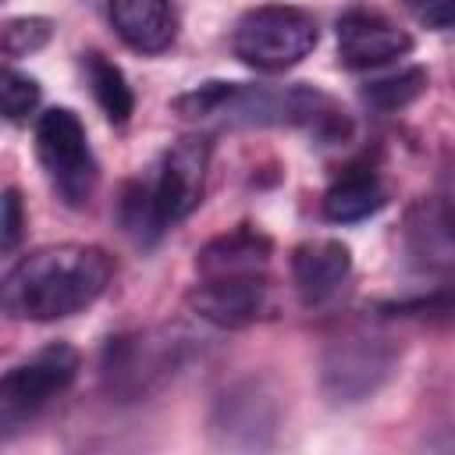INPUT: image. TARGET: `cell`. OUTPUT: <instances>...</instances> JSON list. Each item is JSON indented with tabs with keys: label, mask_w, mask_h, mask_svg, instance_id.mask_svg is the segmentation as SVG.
<instances>
[{
	"label": "cell",
	"mask_w": 455,
	"mask_h": 455,
	"mask_svg": "<svg viewBox=\"0 0 455 455\" xmlns=\"http://www.w3.org/2000/svg\"><path fill=\"white\" fill-rule=\"evenodd\" d=\"M114 277V263L100 245H43L18 259L0 281V313L11 320H64L92 306Z\"/></svg>",
	"instance_id": "cell-1"
},
{
	"label": "cell",
	"mask_w": 455,
	"mask_h": 455,
	"mask_svg": "<svg viewBox=\"0 0 455 455\" xmlns=\"http://www.w3.org/2000/svg\"><path fill=\"white\" fill-rule=\"evenodd\" d=\"M316 39L320 32L313 14L288 4H267L242 14L231 36V50L252 71H288L313 53Z\"/></svg>",
	"instance_id": "cell-2"
},
{
	"label": "cell",
	"mask_w": 455,
	"mask_h": 455,
	"mask_svg": "<svg viewBox=\"0 0 455 455\" xmlns=\"http://www.w3.org/2000/svg\"><path fill=\"white\" fill-rule=\"evenodd\" d=\"M78 373V352L64 341L39 348L0 377V437L21 434Z\"/></svg>",
	"instance_id": "cell-3"
},
{
	"label": "cell",
	"mask_w": 455,
	"mask_h": 455,
	"mask_svg": "<svg viewBox=\"0 0 455 455\" xmlns=\"http://www.w3.org/2000/svg\"><path fill=\"white\" fill-rule=\"evenodd\" d=\"M36 153L68 206L89 203V196L96 188V156L89 149V135L75 110L53 107V110L39 114Z\"/></svg>",
	"instance_id": "cell-4"
},
{
	"label": "cell",
	"mask_w": 455,
	"mask_h": 455,
	"mask_svg": "<svg viewBox=\"0 0 455 455\" xmlns=\"http://www.w3.org/2000/svg\"><path fill=\"white\" fill-rule=\"evenodd\" d=\"M398 352L384 338H345L327 348L320 366L323 395L338 405L370 398L395 370Z\"/></svg>",
	"instance_id": "cell-5"
},
{
	"label": "cell",
	"mask_w": 455,
	"mask_h": 455,
	"mask_svg": "<svg viewBox=\"0 0 455 455\" xmlns=\"http://www.w3.org/2000/svg\"><path fill=\"white\" fill-rule=\"evenodd\" d=\"M206 164H210V139L203 135H185L164 153L160 171L149 181L153 213L160 228L185 220L199 206L206 185Z\"/></svg>",
	"instance_id": "cell-6"
},
{
	"label": "cell",
	"mask_w": 455,
	"mask_h": 455,
	"mask_svg": "<svg viewBox=\"0 0 455 455\" xmlns=\"http://www.w3.org/2000/svg\"><path fill=\"white\" fill-rule=\"evenodd\" d=\"M412 50V36L373 7H348L338 18V53L352 71L380 68Z\"/></svg>",
	"instance_id": "cell-7"
},
{
	"label": "cell",
	"mask_w": 455,
	"mask_h": 455,
	"mask_svg": "<svg viewBox=\"0 0 455 455\" xmlns=\"http://www.w3.org/2000/svg\"><path fill=\"white\" fill-rule=\"evenodd\" d=\"M188 306L196 316L217 327H245L267 309V277L263 274H231V277H203L188 291Z\"/></svg>",
	"instance_id": "cell-8"
},
{
	"label": "cell",
	"mask_w": 455,
	"mask_h": 455,
	"mask_svg": "<svg viewBox=\"0 0 455 455\" xmlns=\"http://www.w3.org/2000/svg\"><path fill=\"white\" fill-rule=\"evenodd\" d=\"M352 270V252L338 238H313L291 252V277L306 302L331 299Z\"/></svg>",
	"instance_id": "cell-9"
},
{
	"label": "cell",
	"mask_w": 455,
	"mask_h": 455,
	"mask_svg": "<svg viewBox=\"0 0 455 455\" xmlns=\"http://www.w3.org/2000/svg\"><path fill=\"white\" fill-rule=\"evenodd\" d=\"M110 25L139 53H164L178 32L171 0H110Z\"/></svg>",
	"instance_id": "cell-10"
},
{
	"label": "cell",
	"mask_w": 455,
	"mask_h": 455,
	"mask_svg": "<svg viewBox=\"0 0 455 455\" xmlns=\"http://www.w3.org/2000/svg\"><path fill=\"white\" fill-rule=\"evenodd\" d=\"M270 259V238L256 228H235L199 249V277H231V274H263Z\"/></svg>",
	"instance_id": "cell-11"
},
{
	"label": "cell",
	"mask_w": 455,
	"mask_h": 455,
	"mask_svg": "<svg viewBox=\"0 0 455 455\" xmlns=\"http://www.w3.org/2000/svg\"><path fill=\"white\" fill-rule=\"evenodd\" d=\"M213 427H220V430L228 434V441H231L238 430H245V434H249L245 444H259L256 434H259V430H274V402L259 391V384L245 380V384H238V387H231V391L220 395Z\"/></svg>",
	"instance_id": "cell-12"
},
{
	"label": "cell",
	"mask_w": 455,
	"mask_h": 455,
	"mask_svg": "<svg viewBox=\"0 0 455 455\" xmlns=\"http://www.w3.org/2000/svg\"><path fill=\"white\" fill-rule=\"evenodd\" d=\"M384 203H387V192H384L380 178L370 171H348L323 192V213H327V220H338V224L363 220V217L377 213Z\"/></svg>",
	"instance_id": "cell-13"
},
{
	"label": "cell",
	"mask_w": 455,
	"mask_h": 455,
	"mask_svg": "<svg viewBox=\"0 0 455 455\" xmlns=\"http://www.w3.org/2000/svg\"><path fill=\"white\" fill-rule=\"evenodd\" d=\"M82 68H85L89 89H92L100 110L107 114V121L124 124V121L132 117V110H135V96H132V85H128L124 71H121L114 60H107L103 53H96V50L85 53Z\"/></svg>",
	"instance_id": "cell-14"
},
{
	"label": "cell",
	"mask_w": 455,
	"mask_h": 455,
	"mask_svg": "<svg viewBox=\"0 0 455 455\" xmlns=\"http://www.w3.org/2000/svg\"><path fill=\"white\" fill-rule=\"evenodd\" d=\"M427 82L430 78H427L423 68H402V71L370 78L363 85V100L377 110H402V107H409L412 100H419L427 92Z\"/></svg>",
	"instance_id": "cell-15"
},
{
	"label": "cell",
	"mask_w": 455,
	"mask_h": 455,
	"mask_svg": "<svg viewBox=\"0 0 455 455\" xmlns=\"http://www.w3.org/2000/svg\"><path fill=\"white\" fill-rule=\"evenodd\" d=\"M121 224H124V231L132 235V238H139V242H156L160 235H164V228L156 224V213H153V196H149V181H135V185H128L124 188V196H121Z\"/></svg>",
	"instance_id": "cell-16"
},
{
	"label": "cell",
	"mask_w": 455,
	"mask_h": 455,
	"mask_svg": "<svg viewBox=\"0 0 455 455\" xmlns=\"http://www.w3.org/2000/svg\"><path fill=\"white\" fill-rule=\"evenodd\" d=\"M36 107H39V85H36V78H28V75L0 64V117L25 121Z\"/></svg>",
	"instance_id": "cell-17"
},
{
	"label": "cell",
	"mask_w": 455,
	"mask_h": 455,
	"mask_svg": "<svg viewBox=\"0 0 455 455\" xmlns=\"http://www.w3.org/2000/svg\"><path fill=\"white\" fill-rule=\"evenodd\" d=\"M53 36V21L50 18H14L4 32H0V50L11 57H25L36 53L50 43Z\"/></svg>",
	"instance_id": "cell-18"
},
{
	"label": "cell",
	"mask_w": 455,
	"mask_h": 455,
	"mask_svg": "<svg viewBox=\"0 0 455 455\" xmlns=\"http://www.w3.org/2000/svg\"><path fill=\"white\" fill-rule=\"evenodd\" d=\"M21 231H25V206H21V196L7 188L0 196V252L14 249L21 242Z\"/></svg>",
	"instance_id": "cell-19"
},
{
	"label": "cell",
	"mask_w": 455,
	"mask_h": 455,
	"mask_svg": "<svg viewBox=\"0 0 455 455\" xmlns=\"http://www.w3.org/2000/svg\"><path fill=\"white\" fill-rule=\"evenodd\" d=\"M405 4L430 28H448L455 18V0H405Z\"/></svg>",
	"instance_id": "cell-20"
}]
</instances>
